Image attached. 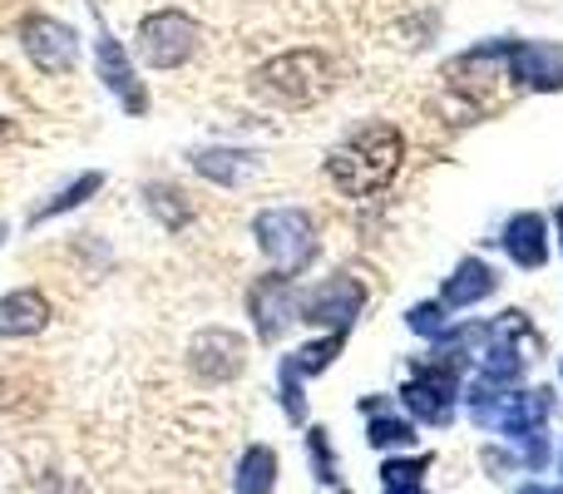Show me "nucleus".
I'll use <instances>...</instances> for the list:
<instances>
[{
    "label": "nucleus",
    "instance_id": "nucleus-1",
    "mask_svg": "<svg viewBox=\"0 0 563 494\" xmlns=\"http://www.w3.org/2000/svg\"><path fill=\"white\" fill-rule=\"evenodd\" d=\"M400 158H406V139H400V129L371 119V124L351 129V134L331 149L327 178L346 198H371V194H380V188L396 178Z\"/></svg>",
    "mask_w": 563,
    "mask_h": 494
},
{
    "label": "nucleus",
    "instance_id": "nucleus-2",
    "mask_svg": "<svg viewBox=\"0 0 563 494\" xmlns=\"http://www.w3.org/2000/svg\"><path fill=\"white\" fill-rule=\"evenodd\" d=\"M257 85L277 95L282 105H317L331 85H336V65L321 50H287V55L267 59L257 69Z\"/></svg>",
    "mask_w": 563,
    "mask_h": 494
},
{
    "label": "nucleus",
    "instance_id": "nucleus-3",
    "mask_svg": "<svg viewBox=\"0 0 563 494\" xmlns=\"http://www.w3.org/2000/svg\"><path fill=\"white\" fill-rule=\"evenodd\" d=\"M253 238L277 262V272L307 267L317 257V228H311V218L301 208H263L253 218Z\"/></svg>",
    "mask_w": 563,
    "mask_h": 494
},
{
    "label": "nucleus",
    "instance_id": "nucleus-4",
    "mask_svg": "<svg viewBox=\"0 0 563 494\" xmlns=\"http://www.w3.org/2000/svg\"><path fill=\"white\" fill-rule=\"evenodd\" d=\"M198 50V25L184 10H154L139 25V55L154 69H178Z\"/></svg>",
    "mask_w": 563,
    "mask_h": 494
},
{
    "label": "nucleus",
    "instance_id": "nucleus-5",
    "mask_svg": "<svg viewBox=\"0 0 563 494\" xmlns=\"http://www.w3.org/2000/svg\"><path fill=\"white\" fill-rule=\"evenodd\" d=\"M20 50H25L45 75H69L79 59V35L55 15H25L20 20Z\"/></svg>",
    "mask_w": 563,
    "mask_h": 494
},
{
    "label": "nucleus",
    "instance_id": "nucleus-6",
    "mask_svg": "<svg viewBox=\"0 0 563 494\" xmlns=\"http://www.w3.org/2000/svg\"><path fill=\"white\" fill-rule=\"evenodd\" d=\"M450 85L460 89L475 105H489L495 99V85L509 79V40H489V45H475L445 69Z\"/></svg>",
    "mask_w": 563,
    "mask_h": 494
},
{
    "label": "nucleus",
    "instance_id": "nucleus-7",
    "mask_svg": "<svg viewBox=\"0 0 563 494\" xmlns=\"http://www.w3.org/2000/svg\"><path fill=\"white\" fill-rule=\"evenodd\" d=\"M361 307H366V287H361L356 277H327L321 287H311L307 297L297 301L301 321L327 327V331H346L351 321L361 317Z\"/></svg>",
    "mask_w": 563,
    "mask_h": 494
},
{
    "label": "nucleus",
    "instance_id": "nucleus-8",
    "mask_svg": "<svg viewBox=\"0 0 563 494\" xmlns=\"http://www.w3.org/2000/svg\"><path fill=\"white\" fill-rule=\"evenodd\" d=\"M247 311H253V327L263 341H277L282 331L297 321V282L287 272H267V277L253 282L247 292Z\"/></svg>",
    "mask_w": 563,
    "mask_h": 494
},
{
    "label": "nucleus",
    "instance_id": "nucleus-9",
    "mask_svg": "<svg viewBox=\"0 0 563 494\" xmlns=\"http://www.w3.org/2000/svg\"><path fill=\"white\" fill-rule=\"evenodd\" d=\"M341 341H346V331H327L321 341H307V347H297L287 361H282V406H287L291 420L307 416V400H301V381L317 376V371H327L331 356L341 351Z\"/></svg>",
    "mask_w": 563,
    "mask_h": 494
},
{
    "label": "nucleus",
    "instance_id": "nucleus-10",
    "mask_svg": "<svg viewBox=\"0 0 563 494\" xmlns=\"http://www.w3.org/2000/svg\"><path fill=\"white\" fill-rule=\"evenodd\" d=\"M188 366H194L203 381H233L238 371L247 366V347L238 331L208 327V331H198L194 347H188Z\"/></svg>",
    "mask_w": 563,
    "mask_h": 494
},
{
    "label": "nucleus",
    "instance_id": "nucleus-11",
    "mask_svg": "<svg viewBox=\"0 0 563 494\" xmlns=\"http://www.w3.org/2000/svg\"><path fill=\"white\" fill-rule=\"evenodd\" d=\"M509 79L539 89V95L563 89V45H549V40H509Z\"/></svg>",
    "mask_w": 563,
    "mask_h": 494
},
{
    "label": "nucleus",
    "instance_id": "nucleus-12",
    "mask_svg": "<svg viewBox=\"0 0 563 494\" xmlns=\"http://www.w3.org/2000/svg\"><path fill=\"white\" fill-rule=\"evenodd\" d=\"M95 69H99V79H104V89L129 109V114H144L148 95L134 75V59H129V50L119 45L114 35H104V30H99V45H95Z\"/></svg>",
    "mask_w": 563,
    "mask_h": 494
},
{
    "label": "nucleus",
    "instance_id": "nucleus-13",
    "mask_svg": "<svg viewBox=\"0 0 563 494\" xmlns=\"http://www.w3.org/2000/svg\"><path fill=\"white\" fill-rule=\"evenodd\" d=\"M499 248H505L509 262H515V267H525V272L544 267V262H549V223L539 213H515L505 223Z\"/></svg>",
    "mask_w": 563,
    "mask_h": 494
},
{
    "label": "nucleus",
    "instance_id": "nucleus-14",
    "mask_svg": "<svg viewBox=\"0 0 563 494\" xmlns=\"http://www.w3.org/2000/svg\"><path fill=\"white\" fill-rule=\"evenodd\" d=\"M495 287H499V272L489 267L485 257H465V262H460V267L445 277L440 307H445V311H465V307H475V301H485Z\"/></svg>",
    "mask_w": 563,
    "mask_h": 494
},
{
    "label": "nucleus",
    "instance_id": "nucleus-15",
    "mask_svg": "<svg viewBox=\"0 0 563 494\" xmlns=\"http://www.w3.org/2000/svg\"><path fill=\"white\" fill-rule=\"evenodd\" d=\"M49 301L45 292L35 287H20V292H5L0 297V337H35V331L49 327Z\"/></svg>",
    "mask_w": 563,
    "mask_h": 494
},
{
    "label": "nucleus",
    "instance_id": "nucleus-16",
    "mask_svg": "<svg viewBox=\"0 0 563 494\" xmlns=\"http://www.w3.org/2000/svg\"><path fill=\"white\" fill-rule=\"evenodd\" d=\"M366 410H376V416H371V430H366L371 450L416 446V426H410V420H400V416H386V400H366Z\"/></svg>",
    "mask_w": 563,
    "mask_h": 494
},
{
    "label": "nucleus",
    "instance_id": "nucleus-17",
    "mask_svg": "<svg viewBox=\"0 0 563 494\" xmlns=\"http://www.w3.org/2000/svg\"><path fill=\"white\" fill-rule=\"evenodd\" d=\"M277 485V455L267 446H253L238 465V494H267Z\"/></svg>",
    "mask_w": 563,
    "mask_h": 494
},
{
    "label": "nucleus",
    "instance_id": "nucleus-18",
    "mask_svg": "<svg viewBox=\"0 0 563 494\" xmlns=\"http://www.w3.org/2000/svg\"><path fill=\"white\" fill-rule=\"evenodd\" d=\"M257 158H247V154H233V149H198L194 154V168L203 178H218V184H238V178L253 168Z\"/></svg>",
    "mask_w": 563,
    "mask_h": 494
},
{
    "label": "nucleus",
    "instance_id": "nucleus-19",
    "mask_svg": "<svg viewBox=\"0 0 563 494\" xmlns=\"http://www.w3.org/2000/svg\"><path fill=\"white\" fill-rule=\"evenodd\" d=\"M99 188H104V174H79L75 184L59 188V194L49 198V204H40L35 213H30V223H45V218H55V213H69V208H79L89 194H99Z\"/></svg>",
    "mask_w": 563,
    "mask_h": 494
},
{
    "label": "nucleus",
    "instance_id": "nucleus-20",
    "mask_svg": "<svg viewBox=\"0 0 563 494\" xmlns=\"http://www.w3.org/2000/svg\"><path fill=\"white\" fill-rule=\"evenodd\" d=\"M410 331H416V337H430V341H440L450 331V317H445V307H440V301H420V307H410Z\"/></svg>",
    "mask_w": 563,
    "mask_h": 494
},
{
    "label": "nucleus",
    "instance_id": "nucleus-21",
    "mask_svg": "<svg viewBox=\"0 0 563 494\" xmlns=\"http://www.w3.org/2000/svg\"><path fill=\"white\" fill-rule=\"evenodd\" d=\"M430 470V455H416V460H386L380 470V485L396 490V485H420V475Z\"/></svg>",
    "mask_w": 563,
    "mask_h": 494
},
{
    "label": "nucleus",
    "instance_id": "nucleus-22",
    "mask_svg": "<svg viewBox=\"0 0 563 494\" xmlns=\"http://www.w3.org/2000/svg\"><path fill=\"white\" fill-rule=\"evenodd\" d=\"M307 446H311V465H317V480H321V485H336V465H331V450H327V430H311Z\"/></svg>",
    "mask_w": 563,
    "mask_h": 494
},
{
    "label": "nucleus",
    "instance_id": "nucleus-23",
    "mask_svg": "<svg viewBox=\"0 0 563 494\" xmlns=\"http://www.w3.org/2000/svg\"><path fill=\"white\" fill-rule=\"evenodd\" d=\"M386 494H426L420 485H396V490H386Z\"/></svg>",
    "mask_w": 563,
    "mask_h": 494
},
{
    "label": "nucleus",
    "instance_id": "nucleus-24",
    "mask_svg": "<svg viewBox=\"0 0 563 494\" xmlns=\"http://www.w3.org/2000/svg\"><path fill=\"white\" fill-rule=\"evenodd\" d=\"M554 228H559V243H563V208H559V213H554Z\"/></svg>",
    "mask_w": 563,
    "mask_h": 494
},
{
    "label": "nucleus",
    "instance_id": "nucleus-25",
    "mask_svg": "<svg viewBox=\"0 0 563 494\" xmlns=\"http://www.w3.org/2000/svg\"><path fill=\"white\" fill-rule=\"evenodd\" d=\"M5 134H10V124H0V139H5Z\"/></svg>",
    "mask_w": 563,
    "mask_h": 494
},
{
    "label": "nucleus",
    "instance_id": "nucleus-26",
    "mask_svg": "<svg viewBox=\"0 0 563 494\" xmlns=\"http://www.w3.org/2000/svg\"><path fill=\"white\" fill-rule=\"evenodd\" d=\"M341 494H346V490H341Z\"/></svg>",
    "mask_w": 563,
    "mask_h": 494
}]
</instances>
